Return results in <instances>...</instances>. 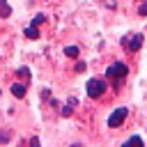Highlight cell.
Returning a JSON list of instances; mask_svg holds the SVG:
<instances>
[{
	"mask_svg": "<svg viewBox=\"0 0 147 147\" xmlns=\"http://www.w3.org/2000/svg\"><path fill=\"white\" fill-rule=\"evenodd\" d=\"M108 78H115V80H122V78H126V74H129V67L124 64V62H115V64H110L108 67Z\"/></svg>",
	"mask_w": 147,
	"mask_h": 147,
	"instance_id": "1",
	"label": "cell"
},
{
	"mask_svg": "<svg viewBox=\"0 0 147 147\" xmlns=\"http://www.w3.org/2000/svg\"><path fill=\"white\" fill-rule=\"evenodd\" d=\"M140 46H142V34H129V37L122 39V48H124V51H131V53H133V51H138Z\"/></svg>",
	"mask_w": 147,
	"mask_h": 147,
	"instance_id": "2",
	"label": "cell"
},
{
	"mask_svg": "<svg viewBox=\"0 0 147 147\" xmlns=\"http://www.w3.org/2000/svg\"><path fill=\"white\" fill-rule=\"evenodd\" d=\"M103 92H106V83H103V80H99V78H92V80L87 83V94H90V96L99 99Z\"/></svg>",
	"mask_w": 147,
	"mask_h": 147,
	"instance_id": "3",
	"label": "cell"
},
{
	"mask_svg": "<svg viewBox=\"0 0 147 147\" xmlns=\"http://www.w3.org/2000/svg\"><path fill=\"white\" fill-rule=\"evenodd\" d=\"M126 115H129V108H124V106H122V108H117V110H113V115L108 117V126H113V129H115V126H119V124L126 119Z\"/></svg>",
	"mask_w": 147,
	"mask_h": 147,
	"instance_id": "4",
	"label": "cell"
},
{
	"mask_svg": "<svg viewBox=\"0 0 147 147\" xmlns=\"http://www.w3.org/2000/svg\"><path fill=\"white\" fill-rule=\"evenodd\" d=\"M11 94H14V96H18V99H21V96H25V85L14 83V85H11Z\"/></svg>",
	"mask_w": 147,
	"mask_h": 147,
	"instance_id": "5",
	"label": "cell"
},
{
	"mask_svg": "<svg viewBox=\"0 0 147 147\" xmlns=\"http://www.w3.org/2000/svg\"><path fill=\"white\" fill-rule=\"evenodd\" d=\"M25 37H28V39H37V37H39V30H37V25H30V28H25Z\"/></svg>",
	"mask_w": 147,
	"mask_h": 147,
	"instance_id": "6",
	"label": "cell"
},
{
	"mask_svg": "<svg viewBox=\"0 0 147 147\" xmlns=\"http://www.w3.org/2000/svg\"><path fill=\"white\" fill-rule=\"evenodd\" d=\"M0 14H2V18H7V16L11 14V9H9V5H7V0H0Z\"/></svg>",
	"mask_w": 147,
	"mask_h": 147,
	"instance_id": "7",
	"label": "cell"
},
{
	"mask_svg": "<svg viewBox=\"0 0 147 147\" xmlns=\"http://www.w3.org/2000/svg\"><path fill=\"white\" fill-rule=\"evenodd\" d=\"M74 106H76V99H74V96H71V99H69V101H67V106H64V108H62V115H71V108H74Z\"/></svg>",
	"mask_w": 147,
	"mask_h": 147,
	"instance_id": "8",
	"label": "cell"
},
{
	"mask_svg": "<svg viewBox=\"0 0 147 147\" xmlns=\"http://www.w3.org/2000/svg\"><path fill=\"white\" fill-rule=\"evenodd\" d=\"M64 53H67L69 57H78V48H76V46H67V48H64Z\"/></svg>",
	"mask_w": 147,
	"mask_h": 147,
	"instance_id": "9",
	"label": "cell"
},
{
	"mask_svg": "<svg viewBox=\"0 0 147 147\" xmlns=\"http://www.w3.org/2000/svg\"><path fill=\"white\" fill-rule=\"evenodd\" d=\"M44 23V14H37L34 18H32V25H41Z\"/></svg>",
	"mask_w": 147,
	"mask_h": 147,
	"instance_id": "10",
	"label": "cell"
},
{
	"mask_svg": "<svg viewBox=\"0 0 147 147\" xmlns=\"http://www.w3.org/2000/svg\"><path fill=\"white\" fill-rule=\"evenodd\" d=\"M18 74H21L23 78H28V76H30V69H28V67H21V69H18Z\"/></svg>",
	"mask_w": 147,
	"mask_h": 147,
	"instance_id": "11",
	"label": "cell"
},
{
	"mask_svg": "<svg viewBox=\"0 0 147 147\" xmlns=\"http://www.w3.org/2000/svg\"><path fill=\"white\" fill-rule=\"evenodd\" d=\"M129 142H133V145H142V138H138V136H133V138H129Z\"/></svg>",
	"mask_w": 147,
	"mask_h": 147,
	"instance_id": "12",
	"label": "cell"
},
{
	"mask_svg": "<svg viewBox=\"0 0 147 147\" xmlns=\"http://www.w3.org/2000/svg\"><path fill=\"white\" fill-rule=\"evenodd\" d=\"M138 11H140V16H145V14H147V2H142V5H140V9H138Z\"/></svg>",
	"mask_w": 147,
	"mask_h": 147,
	"instance_id": "13",
	"label": "cell"
}]
</instances>
